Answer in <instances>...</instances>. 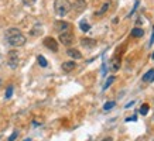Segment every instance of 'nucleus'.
<instances>
[{
    "label": "nucleus",
    "mask_w": 154,
    "mask_h": 141,
    "mask_svg": "<svg viewBox=\"0 0 154 141\" xmlns=\"http://www.w3.org/2000/svg\"><path fill=\"white\" fill-rule=\"evenodd\" d=\"M6 40H7V42H9L11 47H23L24 44L27 42V38H26V35H24L21 31H20L19 28L16 27H11L9 28L7 31H6L5 34Z\"/></svg>",
    "instance_id": "1"
},
{
    "label": "nucleus",
    "mask_w": 154,
    "mask_h": 141,
    "mask_svg": "<svg viewBox=\"0 0 154 141\" xmlns=\"http://www.w3.org/2000/svg\"><path fill=\"white\" fill-rule=\"evenodd\" d=\"M71 9H72V4L69 3V0H55L54 2V11L60 17L66 16L71 11Z\"/></svg>",
    "instance_id": "2"
},
{
    "label": "nucleus",
    "mask_w": 154,
    "mask_h": 141,
    "mask_svg": "<svg viewBox=\"0 0 154 141\" xmlns=\"http://www.w3.org/2000/svg\"><path fill=\"white\" fill-rule=\"evenodd\" d=\"M7 64L11 69H16L20 64V56H19V52L11 50V51L7 52Z\"/></svg>",
    "instance_id": "3"
},
{
    "label": "nucleus",
    "mask_w": 154,
    "mask_h": 141,
    "mask_svg": "<svg viewBox=\"0 0 154 141\" xmlns=\"http://www.w3.org/2000/svg\"><path fill=\"white\" fill-rule=\"evenodd\" d=\"M75 41V35L71 31H65V33H61L60 34V42L62 45H66V47H69L72 45Z\"/></svg>",
    "instance_id": "4"
},
{
    "label": "nucleus",
    "mask_w": 154,
    "mask_h": 141,
    "mask_svg": "<svg viewBox=\"0 0 154 141\" xmlns=\"http://www.w3.org/2000/svg\"><path fill=\"white\" fill-rule=\"evenodd\" d=\"M54 28H55V31H58V33H65V31H69L71 30V24L66 23V21H62V20H60V21H57L55 26H54Z\"/></svg>",
    "instance_id": "5"
},
{
    "label": "nucleus",
    "mask_w": 154,
    "mask_h": 141,
    "mask_svg": "<svg viewBox=\"0 0 154 141\" xmlns=\"http://www.w3.org/2000/svg\"><path fill=\"white\" fill-rule=\"evenodd\" d=\"M42 42H44V45H45L48 50H51V51H54V52L58 51V42H57L52 37H45Z\"/></svg>",
    "instance_id": "6"
},
{
    "label": "nucleus",
    "mask_w": 154,
    "mask_h": 141,
    "mask_svg": "<svg viewBox=\"0 0 154 141\" xmlns=\"http://www.w3.org/2000/svg\"><path fill=\"white\" fill-rule=\"evenodd\" d=\"M81 45L88 50H92V48L96 47V40H92V38H82L81 40Z\"/></svg>",
    "instance_id": "7"
},
{
    "label": "nucleus",
    "mask_w": 154,
    "mask_h": 141,
    "mask_svg": "<svg viewBox=\"0 0 154 141\" xmlns=\"http://www.w3.org/2000/svg\"><path fill=\"white\" fill-rule=\"evenodd\" d=\"M66 55L71 56L72 59H81V58H82V54H81L78 50H75V48H68V51H66Z\"/></svg>",
    "instance_id": "8"
},
{
    "label": "nucleus",
    "mask_w": 154,
    "mask_h": 141,
    "mask_svg": "<svg viewBox=\"0 0 154 141\" xmlns=\"http://www.w3.org/2000/svg\"><path fill=\"white\" fill-rule=\"evenodd\" d=\"M61 68H62L64 72H71V70H74L75 68H76V64H75L74 61H66L61 65Z\"/></svg>",
    "instance_id": "9"
},
{
    "label": "nucleus",
    "mask_w": 154,
    "mask_h": 141,
    "mask_svg": "<svg viewBox=\"0 0 154 141\" xmlns=\"http://www.w3.org/2000/svg\"><path fill=\"white\" fill-rule=\"evenodd\" d=\"M72 7H74L78 13H81V11H84V10L86 9V2H85V0H76Z\"/></svg>",
    "instance_id": "10"
},
{
    "label": "nucleus",
    "mask_w": 154,
    "mask_h": 141,
    "mask_svg": "<svg viewBox=\"0 0 154 141\" xmlns=\"http://www.w3.org/2000/svg\"><path fill=\"white\" fill-rule=\"evenodd\" d=\"M119 68H120V59H119V56H113L110 59V69L113 72H116V70H119Z\"/></svg>",
    "instance_id": "11"
},
{
    "label": "nucleus",
    "mask_w": 154,
    "mask_h": 141,
    "mask_svg": "<svg viewBox=\"0 0 154 141\" xmlns=\"http://www.w3.org/2000/svg\"><path fill=\"white\" fill-rule=\"evenodd\" d=\"M154 80V69H150L149 72H146L144 76H143V82L144 83H150Z\"/></svg>",
    "instance_id": "12"
},
{
    "label": "nucleus",
    "mask_w": 154,
    "mask_h": 141,
    "mask_svg": "<svg viewBox=\"0 0 154 141\" xmlns=\"http://www.w3.org/2000/svg\"><path fill=\"white\" fill-rule=\"evenodd\" d=\"M109 7H110V3H103L102 7L95 11V16H103V14H105L107 10H109Z\"/></svg>",
    "instance_id": "13"
},
{
    "label": "nucleus",
    "mask_w": 154,
    "mask_h": 141,
    "mask_svg": "<svg viewBox=\"0 0 154 141\" xmlns=\"http://www.w3.org/2000/svg\"><path fill=\"white\" fill-rule=\"evenodd\" d=\"M130 35L131 37H134V38H140V37H143L144 35V31H143V28H133L131 30V33H130Z\"/></svg>",
    "instance_id": "14"
},
{
    "label": "nucleus",
    "mask_w": 154,
    "mask_h": 141,
    "mask_svg": "<svg viewBox=\"0 0 154 141\" xmlns=\"http://www.w3.org/2000/svg\"><path fill=\"white\" fill-rule=\"evenodd\" d=\"M37 62H38V65L41 66V68H47V66H48L47 59H45V58H44L42 55H38L37 56Z\"/></svg>",
    "instance_id": "15"
},
{
    "label": "nucleus",
    "mask_w": 154,
    "mask_h": 141,
    "mask_svg": "<svg viewBox=\"0 0 154 141\" xmlns=\"http://www.w3.org/2000/svg\"><path fill=\"white\" fill-rule=\"evenodd\" d=\"M115 80H116V78H115V76H109V78H107V80L105 82V85H103V89H107V88H109L112 83H115Z\"/></svg>",
    "instance_id": "16"
},
{
    "label": "nucleus",
    "mask_w": 154,
    "mask_h": 141,
    "mask_svg": "<svg viewBox=\"0 0 154 141\" xmlns=\"http://www.w3.org/2000/svg\"><path fill=\"white\" fill-rule=\"evenodd\" d=\"M149 109H150V106L147 103H144L143 104V106H141L140 107V110H139V113H140L141 116H146V114H147V113H149Z\"/></svg>",
    "instance_id": "17"
},
{
    "label": "nucleus",
    "mask_w": 154,
    "mask_h": 141,
    "mask_svg": "<svg viewBox=\"0 0 154 141\" xmlns=\"http://www.w3.org/2000/svg\"><path fill=\"white\" fill-rule=\"evenodd\" d=\"M116 106V102H107V103H105V106H103V110L105 112H109L110 109H113Z\"/></svg>",
    "instance_id": "18"
},
{
    "label": "nucleus",
    "mask_w": 154,
    "mask_h": 141,
    "mask_svg": "<svg viewBox=\"0 0 154 141\" xmlns=\"http://www.w3.org/2000/svg\"><path fill=\"white\" fill-rule=\"evenodd\" d=\"M79 27H81V30H82V31H85V33L91 30V26H89L86 21H81V23H79Z\"/></svg>",
    "instance_id": "19"
},
{
    "label": "nucleus",
    "mask_w": 154,
    "mask_h": 141,
    "mask_svg": "<svg viewBox=\"0 0 154 141\" xmlns=\"http://www.w3.org/2000/svg\"><path fill=\"white\" fill-rule=\"evenodd\" d=\"M13 90H14V86H7V89H6V94H5V98L6 99H10L11 98V94H13Z\"/></svg>",
    "instance_id": "20"
},
{
    "label": "nucleus",
    "mask_w": 154,
    "mask_h": 141,
    "mask_svg": "<svg viewBox=\"0 0 154 141\" xmlns=\"http://www.w3.org/2000/svg\"><path fill=\"white\" fill-rule=\"evenodd\" d=\"M42 31H41V27H40V26H37V27H34L33 30H31V35H35V37H37V35H40V34H41Z\"/></svg>",
    "instance_id": "21"
},
{
    "label": "nucleus",
    "mask_w": 154,
    "mask_h": 141,
    "mask_svg": "<svg viewBox=\"0 0 154 141\" xmlns=\"http://www.w3.org/2000/svg\"><path fill=\"white\" fill-rule=\"evenodd\" d=\"M17 137H19V131H14L13 134L9 137V141H16V138H17Z\"/></svg>",
    "instance_id": "22"
},
{
    "label": "nucleus",
    "mask_w": 154,
    "mask_h": 141,
    "mask_svg": "<svg viewBox=\"0 0 154 141\" xmlns=\"http://www.w3.org/2000/svg\"><path fill=\"white\" fill-rule=\"evenodd\" d=\"M35 2H37V0H23V3L26 6H33Z\"/></svg>",
    "instance_id": "23"
},
{
    "label": "nucleus",
    "mask_w": 154,
    "mask_h": 141,
    "mask_svg": "<svg viewBox=\"0 0 154 141\" xmlns=\"http://www.w3.org/2000/svg\"><path fill=\"white\" fill-rule=\"evenodd\" d=\"M150 42H151V44L154 42V27H153V34H151V38H150Z\"/></svg>",
    "instance_id": "24"
},
{
    "label": "nucleus",
    "mask_w": 154,
    "mask_h": 141,
    "mask_svg": "<svg viewBox=\"0 0 154 141\" xmlns=\"http://www.w3.org/2000/svg\"><path fill=\"white\" fill-rule=\"evenodd\" d=\"M100 141H113V138L112 137H106V138H103V140H100Z\"/></svg>",
    "instance_id": "25"
},
{
    "label": "nucleus",
    "mask_w": 154,
    "mask_h": 141,
    "mask_svg": "<svg viewBox=\"0 0 154 141\" xmlns=\"http://www.w3.org/2000/svg\"><path fill=\"white\" fill-rule=\"evenodd\" d=\"M151 59H154V52H153V54H151Z\"/></svg>",
    "instance_id": "26"
},
{
    "label": "nucleus",
    "mask_w": 154,
    "mask_h": 141,
    "mask_svg": "<svg viewBox=\"0 0 154 141\" xmlns=\"http://www.w3.org/2000/svg\"><path fill=\"white\" fill-rule=\"evenodd\" d=\"M24 141H31V140H30V138H27V140H24Z\"/></svg>",
    "instance_id": "27"
},
{
    "label": "nucleus",
    "mask_w": 154,
    "mask_h": 141,
    "mask_svg": "<svg viewBox=\"0 0 154 141\" xmlns=\"http://www.w3.org/2000/svg\"><path fill=\"white\" fill-rule=\"evenodd\" d=\"M0 83H2V80H0Z\"/></svg>",
    "instance_id": "28"
}]
</instances>
